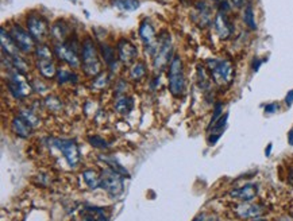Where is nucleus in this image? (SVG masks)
I'll use <instances>...</instances> for the list:
<instances>
[{
    "label": "nucleus",
    "instance_id": "39",
    "mask_svg": "<svg viewBox=\"0 0 293 221\" xmlns=\"http://www.w3.org/2000/svg\"><path fill=\"white\" fill-rule=\"evenodd\" d=\"M285 104L288 105V107H291L293 104V89L292 91H289L288 95H287V97H285Z\"/></svg>",
    "mask_w": 293,
    "mask_h": 221
},
{
    "label": "nucleus",
    "instance_id": "28",
    "mask_svg": "<svg viewBox=\"0 0 293 221\" xmlns=\"http://www.w3.org/2000/svg\"><path fill=\"white\" fill-rule=\"evenodd\" d=\"M33 54L36 56L37 61H49V60H53L54 52L45 43H39V45H37Z\"/></svg>",
    "mask_w": 293,
    "mask_h": 221
},
{
    "label": "nucleus",
    "instance_id": "33",
    "mask_svg": "<svg viewBox=\"0 0 293 221\" xmlns=\"http://www.w3.org/2000/svg\"><path fill=\"white\" fill-rule=\"evenodd\" d=\"M11 63H12V69H15L22 74H26L29 70H30V67H29V63H27L22 57L15 56V57H10Z\"/></svg>",
    "mask_w": 293,
    "mask_h": 221
},
{
    "label": "nucleus",
    "instance_id": "43",
    "mask_svg": "<svg viewBox=\"0 0 293 221\" xmlns=\"http://www.w3.org/2000/svg\"><path fill=\"white\" fill-rule=\"evenodd\" d=\"M270 150H272V144H270V146H269V147H267V150H266V155H270V154H269V153H270Z\"/></svg>",
    "mask_w": 293,
    "mask_h": 221
},
{
    "label": "nucleus",
    "instance_id": "2",
    "mask_svg": "<svg viewBox=\"0 0 293 221\" xmlns=\"http://www.w3.org/2000/svg\"><path fill=\"white\" fill-rule=\"evenodd\" d=\"M168 85L169 92L175 97H183L185 93V73H184V63L180 56H175L170 62L168 70Z\"/></svg>",
    "mask_w": 293,
    "mask_h": 221
},
{
    "label": "nucleus",
    "instance_id": "46",
    "mask_svg": "<svg viewBox=\"0 0 293 221\" xmlns=\"http://www.w3.org/2000/svg\"><path fill=\"white\" fill-rule=\"evenodd\" d=\"M73 1H74V0H73Z\"/></svg>",
    "mask_w": 293,
    "mask_h": 221
},
{
    "label": "nucleus",
    "instance_id": "10",
    "mask_svg": "<svg viewBox=\"0 0 293 221\" xmlns=\"http://www.w3.org/2000/svg\"><path fill=\"white\" fill-rule=\"evenodd\" d=\"M138 34L141 41L144 43L146 53L151 57L154 56L157 49H158V41H157V35H155V30L154 27H153V25H151L149 21L145 19V21L139 25Z\"/></svg>",
    "mask_w": 293,
    "mask_h": 221
},
{
    "label": "nucleus",
    "instance_id": "14",
    "mask_svg": "<svg viewBox=\"0 0 293 221\" xmlns=\"http://www.w3.org/2000/svg\"><path fill=\"white\" fill-rule=\"evenodd\" d=\"M50 35L54 41L58 43H64L67 42L71 36H72V27L64 19H58L50 26Z\"/></svg>",
    "mask_w": 293,
    "mask_h": 221
},
{
    "label": "nucleus",
    "instance_id": "19",
    "mask_svg": "<svg viewBox=\"0 0 293 221\" xmlns=\"http://www.w3.org/2000/svg\"><path fill=\"white\" fill-rule=\"evenodd\" d=\"M11 129H12V132H14L16 136H19V138L22 139L29 138L31 135V131H33L30 124L27 123L25 119H22L19 115L11 120Z\"/></svg>",
    "mask_w": 293,
    "mask_h": 221
},
{
    "label": "nucleus",
    "instance_id": "3",
    "mask_svg": "<svg viewBox=\"0 0 293 221\" xmlns=\"http://www.w3.org/2000/svg\"><path fill=\"white\" fill-rule=\"evenodd\" d=\"M208 69L214 83L219 87H227L234 80V65L230 60H208Z\"/></svg>",
    "mask_w": 293,
    "mask_h": 221
},
{
    "label": "nucleus",
    "instance_id": "7",
    "mask_svg": "<svg viewBox=\"0 0 293 221\" xmlns=\"http://www.w3.org/2000/svg\"><path fill=\"white\" fill-rule=\"evenodd\" d=\"M8 31H10L12 39L15 41L19 52L23 53V54L34 53L37 47V39L31 35L27 29L22 27L19 23H14V25H11Z\"/></svg>",
    "mask_w": 293,
    "mask_h": 221
},
{
    "label": "nucleus",
    "instance_id": "38",
    "mask_svg": "<svg viewBox=\"0 0 293 221\" xmlns=\"http://www.w3.org/2000/svg\"><path fill=\"white\" fill-rule=\"evenodd\" d=\"M230 4L234 5L235 8H242L243 5L247 4V0H230Z\"/></svg>",
    "mask_w": 293,
    "mask_h": 221
},
{
    "label": "nucleus",
    "instance_id": "27",
    "mask_svg": "<svg viewBox=\"0 0 293 221\" xmlns=\"http://www.w3.org/2000/svg\"><path fill=\"white\" fill-rule=\"evenodd\" d=\"M56 78L57 83L60 85H64V84H77L80 81L76 73L72 72V70H65V69L58 70Z\"/></svg>",
    "mask_w": 293,
    "mask_h": 221
},
{
    "label": "nucleus",
    "instance_id": "45",
    "mask_svg": "<svg viewBox=\"0 0 293 221\" xmlns=\"http://www.w3.org/2000/svg\"><path fill=\"white\" fill-rule=\"evenodd\" d=\"M256 221H265V220H256Z\"/></svg>",
    "mask_w": 293,
    "mask_h": 221
},
{
    "label": "nucleus",
    "instance_id": "22",
    "mask_svg": "<svg viewBox=\"0 0 293 221\" xmlns=\"http://www.w3.org/2000/svg\"><path fill=\"white\" fill-rule=\"evenodd\" d=\"M81 221H107V215L102 208L96 206H87L81 212Z\"/></svg>",
    "mask_w": 293,
    "mask_h": 221
},
{
    "label": "nucleus",
    "instance_id": "34",
    "mask_svg": "<svg viewBox=\"0 0 293 221\" xmlns=\"http://www.w3.org/2000/svg\"><path fill=\"white\" fill-rule=\"evenodd\" d=\"M45 78H34L33 81H31V87H33V91L36 93H39V95H45V93L49 92V87H47V84L43 81Z\"/></svg>",
    "mask_w": 293,
    "mask_h": 221
},
{
    "label": "nucleus",
    "instance_id": "6",
    "mask_svg": "<svg viewBox=\"0 0 293 221\" xmlns=\"http://www.w3.org/2000/svg\"><path fill=\"white\" fill-rule=\"evenodd\" d=\"M53 147H56L60 153L62 154V157L65 158V160L68 162V165L71 166L72 169H76L80 165V149H78V144L72 140V139H65V138H53L50 139Z\"/></svg>",
    "mask_w": 293,
    "mask_h": 221
},
{
    "label": "nucleus",
    "instance_id": "13",
    "mask_svg": "<svg viewBox=\"0 0 293 221\" xmlns=\"http://www.w3.org/2000/svg\"><path fill=\"white\" fill-rule=\"evenodd\" d=\"M214 27H215V31L218 36L220 39H228L231 38L232 32H234V26L232 23L228 19V16L224 14V12H218L215 15V19H214Z\"/></svg>",
    "mask_w": 293,
    "mask_h": 221
},
{
    "label": "nucleus",
    "instance_id": "23",
    "mask_svg": "<svg viewBox=\"0 0 293 221\" xmlns=\"http://www.w3.org/2000/svg\"><path fill=\"white\" fill-rule=\"evenodd\" d=\"M82 178L87 186L92 190H96L102 185V175L98 174V171L93 169H87L82 171Z\"/></svg>",
    "mask_w": 293,
    "mask_h": 221
},
{
    "label": "nucleus",
    "instance_id": "11",
    "mask_svg": "<svg viewBox=\"0 0 293 221\" xmlns=\"http://www.w3.org/2000/svg\"><path fill=\"white\" fill-rule=\"evenodd\" d=\"M54 56L60 60V61L65 62L68 66L72 69H78L81 67V57L76 52H73L71 47L68 46L67 43H56L53 47Z\"/></svg>",
    "mask_w": 293,
    "mask_h": 221
},
{
    "label": "nucleus",
    "instance_id": "29",
    "mask_svg": "<svg viewBox=\"0 0 293 221\" xmlns=\"http://www.w3.org/2000/svg\"><path fill=\"white\" fill-rule=\"evenodd\" d=\"M243 22L250 30H257V23H256V14H254V8H253L252 3H247L245 5V11H243Z\"/></svg>",
    "mask_w": 293,
    "mask_h": 221
},
{
    "label": "nucleus",
    "instance_id": "44",
    "mask_svg": "<svg viewBox=\"0 0 293 221\" xmlns=\"http://www.w3.org/2000/svg\"><path fill=\"white\" fill-rule=\"evenodd\" d=\"M214 1H221V0H214Z\"/></svg>",
    "mask_w": 293,
    "mask_h": 221
},
{
    "label": "nucleus",
    "instance_id": "41",
    "mask_svg": "<svg viewBox=\"0 0 293 221\" xmlns=\"http://www.w3.org/2000/svg\"><path fill=\"white\" fill-rule=\"evenodd\" d=\"M288 143L291 144V146H293V127L289 129L288 132Z\"/></svg>",
    "mask_w": 293,
    "mask_h": 221
},
{
    "label": "nucleus",
    "instance_id": "24",
    "mask_svg": "<svg viewBox=\"0 0 293 221\" xmlns=\"http://www.w3.org/2000/svg\"><path fill=\"white\" fill-rule=\"evenodd\" d=\"M18 111H19V116H21L22 119H25L27 123L30 124V127L33 129L41 126V119H39V116L37 115V112L33 108H29V107H21Z\"/></svg>",
    "mask_w": 293,
    "mask_h": 221
},
{
    "label": "nucleus",
    "instance_id": "9",
    "mask_svg": "<svg viewBox=\"0 0 293 221\" xmlns=\"http://www.w3.org/2000/svg\"><path fill=\"white\" fill-rule=\"evenodd\" d=\"M100 188L106 190L111 197L122 194L124 190L123 177L116 173L115 170L106 167L102 171V185Z\"/></svg>",
    "mask_w": 293,
    "mask_h": 221
},
{
    "label": "nucleus",
    "instance_id": "26",
    "mask_svg": "<svg viewBox=\"0 0 293 221\" xmlns=\"http://www.w3.org/2000/svg\"><path fill=\"white\" fill-rule=\"evenodd\" d=\"M147 73V66L144 61H137L133 66L130 67V78L133 81H141L146 77Z\"/></svg>",
    "mask_w": 293,
    "mask_h": 221
},
{
    "label": "nucleus",
    "instance_id": "31",
    "mask_svg": "<svg viewBox=\"0 0 293 221\" xmlns=\"http://www.w3.org/2000/svg\"><path fill=\"white\" fill-rule=\"evenodd\" d=\"M113 7H116L120 11H135L139 8V0H113Z\"/></svg>",
    "mask_w": 293,
    "mask_h": 221
},
{
    "label": "nucleus",
    "instance_id": "30",
    "mask_svg": "<svg viewBox=\"0 0 293 221\" xmlns=\"http://www.w3.org/2000/svg\"><path fill=\"white\" fill-rule=\"evenodd\" d=\"M100 159H103L104 162L107 163L110 169L115 170V171H116V173H119V174L122 175V177L130 178L129 171L124 169L123 166L120 165V163H119L118 160L115 159V158H112V157H107V155H102V157H100Z\"/></svg>",
    "mask_w": 293,
    "mask_h": 221
},
{
    "label": "nucleus",
    "instance_id": "12",
    "mask_svg": "<svg viewBox=\"0 0 293 221\" xmlns=\"http://www.w3.org/2000/svg\"><path fill=\"white\" fill-rule=\"evenodd\" d=\"M116 56H118L119 61L123 65H130L133 63L137 57H138V50L134 43L126 39V38H120L116 43Z\"/></svg>",
    "mask_w": 293,
    "mask_h": 221
},
{
    "label": "nucleus",
    "instance_id": "42",
    "mask_svg": "<svg viewBox=\"0 0 293 221\" xmlns=\"http://www.w3.org/2000/svg\"><path fill=\"white\" fill-rule=\"evenodd\" d=\"M289 181H291V184L293 185V170L289 173Z\"/></svg>",
    "mask_w": 293,
    "mask_h": 221
},
{
    "label": "nucleus",
    "instance_id": "1",
    "mask_svg": "<svg viewBox=\"0 0 293 221\" xmlns=\"http://www.w3.org/2000/svg\"><path fill=\"white\" fill-rule=\"evenodd\" d=\"M81 69L89 77H96L103 72L102 62L99 58L96 43L91 36H85L81 42Z\"/></svg>",
    "mask_w": 293,
    "mask_h": 221
},
{
    "label": "nucleus",
    "instance_id": "15",
    "mask_svg": "<svg viewBox=\"0 0 293 221\" xmlns=\"http://www.w3.org/2000/svg\"><path fill=\"white\" fill-rule=\"evenodd\" d=\"M258 194V186L254 184H246V185L241 186L238 189L230 191V195L235 200H241L243 202H250L253 201Z\"/></svg>",
    "mask_w": 293,
    "mask_h": 221
},
{
    "label": "nucleus",
    "instance_id": "20",
    "mask_svg": "<svg viewBox=\"0 0 293 221\" xmlns=\"http://www.w3.org/2000/svg\"><path fill=\"white\" fill-rule=\"evenodd\" d=\"M36 66L42 78H45V80H54L57 77L58 69H57L56 63L53 62V60H49V61H37Z\"/></svg>",
    "mask_w": 293,
    "mask_h": 221
},
{
    "label": "nucleus",
    "instance_id": "25",
    "mask_svg": "<svg viewBox=\"0 0 293 221\" xmlns=\"http://www.w3.org/2000/svg\"><path fill=\"white\" fill-rule=\"evenodd\" d=\"M43 107L50 113H61L64 111V103L56 95H49L43 100Z\"/></svg>",
    "mask_w": 293,
    "mask_h": 221
},
{
    "label": "nucleus",
    "instance_id": "5",
    "mask_svg": "<svg viewBox=\"0 0 293 221\" xmlns=\"http://www.w3.org/2000/svg\"><path fill=\"white\" fill-rule=\"evenodd\" d=\"M173 49H172V42L170 36L165 34V31L161 34L158 39V49L153 56V69L155 73H161L166 67H169L170 62L173 60Z\"/></svg>",
    "mask_w": 293,
    "mask_h": 221
},
{
    "label": "nucleus",
    "instance_id": "8",
    "mask_svg": "<svg viewBox=\"0 0 293 221\" xmlns=\"http://www.w3.org/2000/svg\"><path fill=\"white\" fill-rule=\"evenodd\" d=\"M26 29L37 41H43L50 35V25L45 16L38 12H30L26 16Z\"/></svg>",
    "mask_w": 293,
    "mask_h": 221
},
{
    "label": "nucleus",
    "instance_id": "4",
    "mask_svg": "<svg viewBox=\"0 0 293 221\" xmlns=\"http://www.w3.org/2000/svg\"><path fill=\"white\" fill-rule=\"evenodd\" d=\"M7 76H8L7 89L15 100H25L30 96L31 92H34L31 84L27 83V80L25 78V74H22L15 69H11L7 73Z\"/></svg>",
    "mask_w": 293,
    "mask_h": 221
},
{
    "label": "nucleus",
    "instance_id": "40",
    "mask_svg": "<svg viewBox=\"0 0 293 221\" xmlns=\"http://www.w3.org/2000/svg\"><path fill=\"white\" fill-rule=\"evenodd\" d=\"M193 221H210V219H207L206 215H199L193 219Z\"/></svg>",
    "mask_w": 293,
    "mask_h": 221
},
{
    "label": "nucleus",
    "instance_id": "32",
    "mask_svg": "<svg viewBox=\"0 0 293 221\" xmlns=\"http://www.w3.org/2000/svg\"><path fill=\"white\" fill-rule=\"evenodd\" d=\"M110 81H111L110 74L102 72L99 76L93 77L92 89H95V91H104V89L108 88V85H110Z\"/></svg>",
    "mask_w": 293,
    "mask_h": 221
},
{
    "label": "nucleus",
    "instance_id": "36",
    "mask_svg": "<svg viewBox=\"0 0 293 221\" xmlns=\"http://www.w3.org/2000/svg\"><path fill=\"white\" fill-rule=\"evenodd\" d=\"M126 91H127V83L123 81V80H119L116 85H115V93L116 96H122V95H126Z\"/></svg>",
    "mask_w": 293,
    "mask_h": 221
},
{
    "label": "nucleus",
    "instance_id": "17",
    "mask_svg": "<svg viewBox=\"0 0 293 221\" xmlns=\"http://www.w3.org/2000/svg\"><path fill=\"white\" fill-rule=\"evenodd\" d=\"M235 213L241 219H258L265 213V209L261 205H253L249 202H243L241 205L235 206Z\"/></svg>",
    "mask_w": 293,
    "mask_h": 221
},
{
    "label": "nucleus",
    "instance_id": "21",
    "mask_svg": "<svg viewBox=\"0 0 293 221\" xmlns=\"http://www.w3.org/2000/svg\"><path fill=\"white\" fill-rule=\"evenodd\" d=\"M134 108V100L127 95H122V96H116L115 103H113V109L115 112L120 113V115H129Z\"/></svg>",
    "mask_w": 293,
    "mask_h": 221
},
{
    "label": "nucleus",
    "instance_id": "18",
    "mask_svg": "<svg viewBox=\"0 0 293 221\" xmlns=\"http://www.w3.org/2000/svg\"><path fill=\"white\" fill-rule=\"evenodd\" d=\"M100 54L103 57V61L106 62V65L110 67L111 73H116L119 70V66L122 62L119 61L118 56H115V49L111 47L110 45H100Z\"/></svg>",
    "mask_w": 293,
    "mask_h": 221
},
{
    "label": "nucleus",
    "instance_id": "37",
    "mask_svg": "<svg viewBox=\"0 0 293 221\" xmlns=\"http://www.w3.org/2000/svg\"><path fill=\"white\" fill-rule=\"evenodd\" d=\"M280 108V105L277 103H272V104H267L266 107H265V112L266 113H274L276 111H278Z\"/></svg>",
    "mask_w": 293,
    "mask_h": 221
},
{
    "label": "nucleus",
    "instance_id": "35",
    "mask_svg": "<svg viewBox=\"0 0 293 221\" xmlns=\"http://www.w3.org/2000/svg\"><path fill=\"white\" fill-rule=\"evenodd\" d=\"M88 142L89 144L95 147V149H107L108 144L107 142L104 140L102 136H99V135H91V136H88Z\"/></svg>",
    "mask_w": 293,
    "mask_h": 221
},
{
    "label": "nucleus",
    "instance_id": "16",
    "mask_svg": "<svg viewBox=\"0 0 293 221\" xmlns=\"http://www.w3.org/2000/svg\"><path fill=\"white\" fill-rule=\"evenodd\" d=\"M0 42H1V52L8 57L19 56V49L16 46L15 41L12 39L10 31L5 30L4 27L0 29Z\"/></svg>",
    "mask_w": 293,
    "mask_h": 221
}]
</instances>
